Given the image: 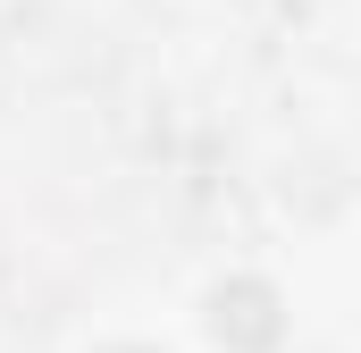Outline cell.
Segmentation results:
<instances>
[{"label":"cell","instance_id":"1","mask_svg":"<svg viewBox=\"0 0 361 353\" xmlns=\"http://www.w3.org/2000/svg\"><path fill=\"white\" fill-rule=\"evenodd\" d=\"M210 337L227 353H269L286 337V311H277V286L261 277H227L219 294H210Z\"/></svg>","mask_w":361,"mask_h":353},{"label":"cell","instance_id":"2","mask_svg":"<svg viewBox=\"0 0 361 353\" xmlns=\"http://www.w3.org/2000/svg\"><path fill=\"white\" fill-rule=\"evenodd\" d=\"M118 353H143V345H118Z\"/></svg>","mask_w":361,"mask_h":353}]
</instances>
